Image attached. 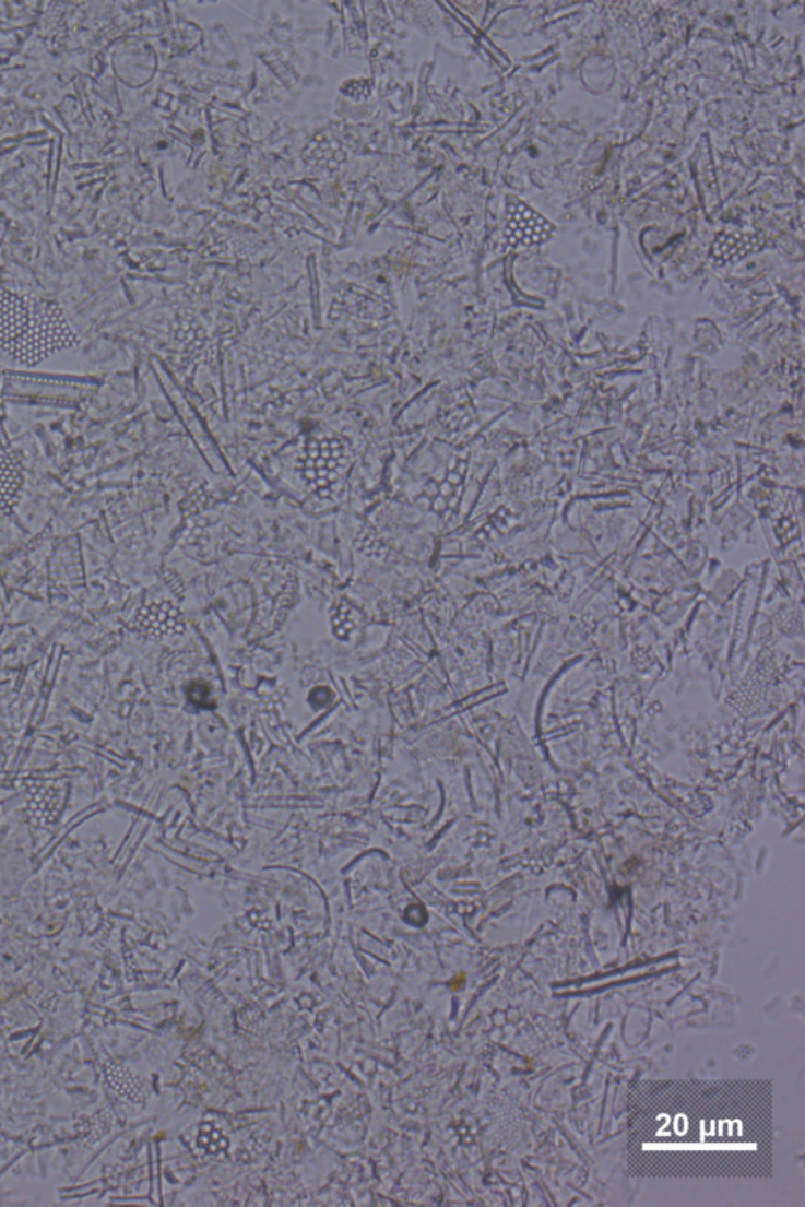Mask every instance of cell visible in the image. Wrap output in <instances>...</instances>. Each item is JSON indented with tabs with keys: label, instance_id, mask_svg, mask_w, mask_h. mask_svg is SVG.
Returning <instances> with one entry per match:
<instances>
[{
	"label": "cell",
	"instance_id": "cell-3",
	"mask_svg": "<svg viewBox=\"0 0 805 1207\" xmlns=\"http://www.w3.org/2000/svg\"><path fill=\"white\" fill-rule=\"evenodd\" d=\"M23 475H21L20 461L14 454L0 458V511L12 513L13 505H16Z\"/></svg>",
	"mask_w": 805,
	"mask_h": 1207
},
{
	"label": "cell",
	"instance_id": "cell-1",
	"mask_svg": "<svg viewBox=\"0 0 805 1207\" xmlns=\"http://www.w3.org/2000/svg\"><path fill=\"white\" fill-rule=\"evenodd\" d=\"M76 343L57 304L0 285V350L34 367Z\"/></svg>",
	"mask_w": 805,
	"mask_h": 1207
},
{
	"label": "cell",
	"instance_id": "cell-4",
	"mask_svg": "<svg viewBox=\"0 0 805 1207\" xmlns=\"http://www.w3.org/2000/svg\"><path fill=\"white\" fill-rule=\"evenodd\" d=\"M761 245H763V239L755 235L724 233L715 241L713 256L719 263H727V261L738 260V258L747 256Z\"/></svg>",
	"mask_w": 805,
	"mask_h": 1207
},
{
	"label": "cell",
	"instance_id": "cell-2",
	"mask_svg": "<svg viewBox=\"0 0 805 1207\" xmlns=\"http://www.w3.org/2000/svg\"><path fill=\"white\" fill-rule=\"evenodd\" d=\"M553 233V225L540 216L521 200L510 199L508 203V239L513 246H533L546 241Z\"/></svg>",
	"mask_w": 805,
	"mask_h": 1207
}]
</instances>
